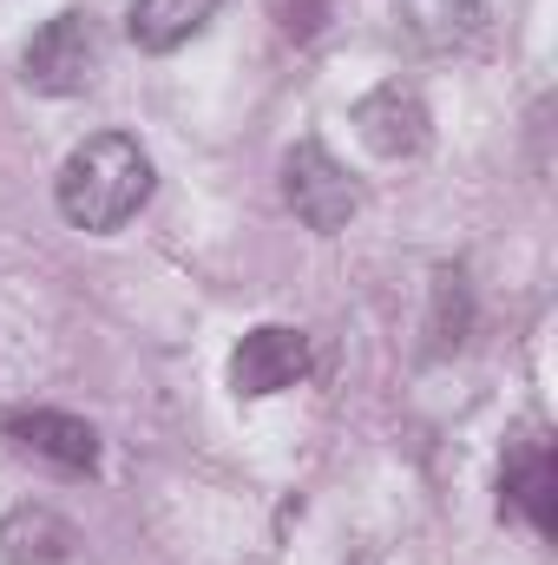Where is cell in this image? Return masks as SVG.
<instances>
[{"instance_id": "cell-1", "label": "cell", "mask_w": 558, "mask_h": 565, "mask_svg": "<svg viewBox=\"0 0 558 565\" xmlns=\"http://www.w3.org/2000/svg\"><path fill=\"white\" fill-rule=\"evenodd\" d=\"M151 184H158V171H151V158L132 132H93L86 145L66 151L53 191H60V211L73 231L112 237L151 204Z\"/></svg>"}, {"instance_id": "cell-2", "label": "cell", "mask_w": 558, "mask_h": 565, "mask_svg": "<svg viewBox=\"0 0 558 565\" xmlns=\"http://www.w3.org/2000/svg\"><path fill=\"white\" fill-rule=\"evenodd\" d=\"M99 20L93 13H79V7H66V13H53L33 40H26V53H20V79L33 86V93H53V99H73V93H86L93 79H99Z\"/></svg>"}, {"instance_id": "cell-3", "label": "cell", "mask_w": 558, "mask_h": 565, "mask_svg": "<svg viewBox=\"0 0 558 565\" xmlns=\"http://www.w3.org/2000/svg\"><path fill=\"white\" fill-rule=\"evenodd\" d=\"M282 204H289L309 231L335 237V231L362 211V191H355V178L335 164L329 145L302 139V145H289V158H282Z\"/></svg>"}, {"instance_id": "cell-4", "label": "cell", "mask_w": 558, "mask_h": 565, "mask_svg": "<svg viewBox=\"0 0 558 565\" xmlns=\"http://www.w3.org/2000/svg\"><path fill=\"white\" fill-rule=\"evenodd\" d=\"M500 507L519 513L539 540L558 533V460L552 440L539 427H526L519 440H506V467H500Z\"/></svg>"}, {"instance_id": "cell-5", "label": "cell", "mask_w": 558, "mask_h": 565, "mask_svg": "<svg viewBox=\"0 0 558 565\" xmlns=\"http://www.w3.org/2000/svg\"><path fill=\"white\" fill-rule=\"evenodd\" d=\"M302 375H309V335L289 322H257L230 355V388L244 402H270L282 388H296Z\"/></svg>"}, {"instance_id": "cell-6", "label": "cell", "mask_w": 558, "mask_h": 565, "mask_svg": "<svg viewBox=\"0 0 558 565\" xmlns=\"http://www.w3.org/2000/svg\"><path fill=\"white\" fill-rule=\"evenodd\" d=\"M7 440H13V454L40 460L53 473H73V480L99 473V434H93V422H79V415L20 408V415H7Z\"/></svg>"}, {"instance_id": "cell-7", "label": "cell", "mask_w": 558, "mask_h": 565, "mask_svg": "<svg viewBox=\"0 0 558 565\" xmlns=\"http://www.w3.org/2000/svg\"><path fill=\"white\" fill-rule=\"evenodd\" d=\"M348 126H355V139L368 145L375 158H420L427 139H433V119H427L420 93L415 86H401V79L375 86V93L348 113Z\"/></svg>"}, {"instance_id": "cell-8", "label": "cell", "mask_w": 558, "mask_h": 565, "mask_svg": "<svg viewBox=\"0 0 558 565\" xmlns=\"http://www.w3.org/2000/svg\"><path fill=\"white\" fill-rule=\"evenodd\" d=\"M395 20L420 53H466L486 33L480 0H395Z\"/></svg>"}, {"instance_id": "cell-9", "label": "cell", "mask_w": 558, "mask_h": 565, "mask_svg": "<svg viewBox=\"0 0 558 565\" xmlns=\"http://www.w3.org/2000/svg\"><path fill=\"white\" fill-rule=\"evenodd\" d=\"M79 533L53 507H13L0 513V565H66Z\"/></svg>"}, {"instance_id": "cell-10", "label": "cell", "mask_w": 558, "mask_h": 565, "mask_svg": "<svg viewBox=\"0 0 558 565\" xmlns=\"http://www.w3.org/2000/svg\"><path fill=\"white\" fill-rule=\"evenodd\" d=\"M224 0H132L126 13V33L139 53H178L184 40H197L211 20H217Z\"/></svg>"}]
</instances>
